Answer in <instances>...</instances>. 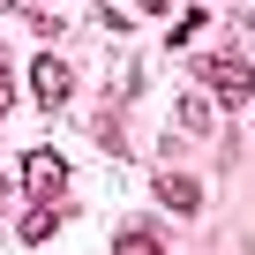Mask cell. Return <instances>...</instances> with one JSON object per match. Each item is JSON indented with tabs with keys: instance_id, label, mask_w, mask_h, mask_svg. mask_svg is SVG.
Here are the masks:
<instances>
[{
	"instance_id": "1",
	"label": "cell",
	"mask_w": 255,
	"mask_h": 255,
	"mask_svg": "<svg viewBox=\"0 0 255 255\" xmlns=\"http://www.w3.org/2000/svg\"><path fill=\"white\" fill-rule=\"evenodd\" d=\"M203 83H210L225 105H248V98H255V68L233 60V53H210V60H203Z\"/></svg>"
},
{
	"instance_id": "6",
	"label": "cell",
	"mask_w": 255,
	"mask_h": 255,
	"mask_svg": "<svg viewBox=\"0 0 255 255\" xmlns=\"http://www.w3.org/2000/svg\"><path fill=\"white\" fill-rule=\"evenodd\" d=\"M60 218H68L60 203H45V210H30V218H23V240H30V248H38V240H53V233H60Z\"/></svg>"
},
{
	"instance_id": "4",
	"label": "cell",
	"mask_w": 255,
	"mask_h": 255,
	"mask_svg": "<svg viewBox=\"0 0 255 255\" xmlns=\"http://www.w3.org/2000/svg\"><path fill=\"white\" fill-rule=\"evenodd\" d=\"M158 203H165L173 218H195V210H203V180H195V173H158Z\"/></svg>"
},
{
	"instance_id": "10",
	"label": "cell",
	"mask_w": 255,
	"mask_h": 255,
	"mask_svg": "<svg viewBox=\"0 0 255 255\" xmlns=\"http://www.w3.org/2000/svg\"><path fill=\"white\" fill-rule=\"evenodd\" d=\"M53 8H60V0H53Z\"/></svg>"
},
{
	"instance_id": "9",
	"label": "cell",
	"mask_w": 255,
	"mask_h": 255,
	"mask_svg": "<svg viewBox=\"0 0 255 255\" xmlns=\"http://www.w3.org/2000/svg\"><path fill=\"white\" fill-rule=\"evenodd\" d=\"M0 83H8V75H0Z\"/></svg>"
},
{
	"instance_id": "2",
	"label": "cell",
	"mask_w": 255,
	"mask_h": 255,
	"mask_svg": "<svg viewBox=\"0 0 255 255\" xmlns=\"http://www.w3.org/2000/svg\"><path fill=\"white\" fill-rule=\"evenodd\" d=\"M23 188H30V203H60V188H68V165H60L53 150H30V158H23Z\"/></svg>"
},
{
	"instance_id": "5",
	"label": "cell",
	"mask_w": 255,
	"mask_h": 255,
	"mask_svg": "<svg viewBox=\"0 0 255 255\" xmlns=\"http://www.w3.org/2000/svg\"><path fill=\"white\" fill-rule=\"evenodd\" d=\"M113 248H120V255H158V225H143V218H135V225H120Z\"/></svg>"
},
{
	"instance_id": "7",
	"label": "cell",
	"mask_w": 255,
	"mask_h": 255,
	"mask_svg": "<svg viewBox=\"0 0 255 255\" xmlns=\"http://www.w3.org/2000/svg\"><path fill=\"white\" fill-rule=\"evenodd\" d=\"M180 128H188V135H203V128H210V105H203V98H188V105H180Z\"/></svg>"
},
{
	"instance_id": "8",
	"label": "cell",
	"mask_w": 255,
	"mask_h": 255,
	"mask_svg": "<svg viewBox=\"0 0 255 255\" xmlns=\"http://www.w3.org/2000/svg\"><path fill=\"white\" fill-rule=\"evenodd\" d=\"M135 8H143V15H165V8H173V0H135Z\"/></svg>"
},
{
	"instance_id": "3",
	"label": "cell",
	"mask_w": 255,
	"mask_h": 255,
	"mask_svg": "<svg viewBox=\"0 0 255 255\" xmlns=\"http://www.w3.org/2000/svg\"><path fill=\"white\" fill-rule=\"evenodd\" d=\"M30 90H38V105H68V90H75V75H68V60H53V53H38V60H30Z\"/></svg>"
}]
</instances>
